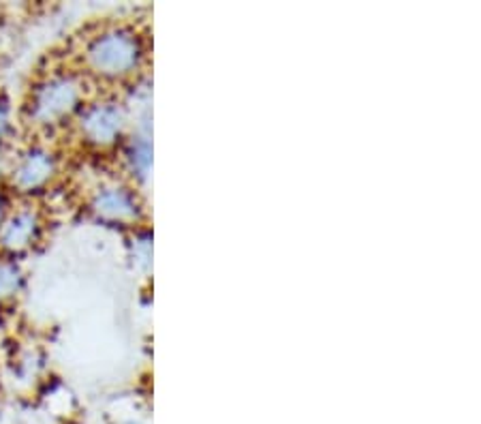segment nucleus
I'll use <instances>...</instances> for the list:
<instances>
[{
	"instance_id": "1",
	"label": "nucleus",
	"mask_w": 481,
	"mask_h": 424,
	"mask_svg": "<svg viewBox=\"0 0 481 424\" xmlns=\"http://www.w3.org/2000/svg\"><path fill=\"white\" fill-rule=\"evenodd\" d=\"M32 231H35V221L30 214H13L0 223V247L7 251H18L29 245Z\"/></svg>"
},
{
	"instance_id": "2",
	"label": "nucleus",
	"mask_w": 481,
	"mask_h": 424,
	"mask_svg": "<svg viewBox=\"0 0 481 424\" xmlns=\"http://www.w3.org/2000/svg\"><path fill=\"white\" fill-rule=\"evenodd\" d=\"M73 97L75 95L69 84H64V82H52V84L43 86L41 91H39L35 112L39 116H43V118L63 114L64 109L73 103Z\"/></svg>"
},
{
	"instance_id": "3",
	"label": "nucleus",
	"mask_w": 481,
	"mask_h": 424,
	"mask_svg": "<svg viewBox=\"0 0 481 424\" xmlns=\"http://www.w3.org/2000/svg\"><path fill=\"white\" fill-rule=\"evenodd\" d=\"M47 169H49V163H47L46 154L35 152V154H29V159L20 165V169L15 172L18 174L15 178H18V183L21 186H37L43 183Z\"/></svg>"
},
{
	"instance_id": "4",
	"label": "nucleus",
	"mask_w": 481,
	"mask_h": 424,
	"mask_svg": "<svg viewBox=\"0 0 481 424\" xmlns=\"http://www.w3.org/2000/svg\"><path fill=\"white\" fill-rule=\"evenodd\" d=\"M18 283H20V274L13 264L0 260V300H4L7 296L13 294V291L18 290Z\"/></svg>"
},
{
	"instance_id": "5",
	"label": "nucleus",
	"mask_w": 481,
	"mask_h": 424,
	"mask_svg": "<svg viewBox=\"0 0 481 424\" xmlns=\"http://www.w3.org/2000/svg\"><path fill=\"white\" fill-rule=\"evenodd\" d=\"M0 223H3V217H0Z\"/></svg>"
}]
</instances>
